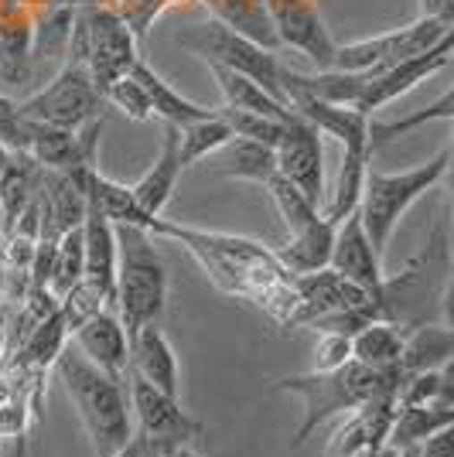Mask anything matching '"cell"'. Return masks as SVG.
Wrapping results in <instances>:
<instances>
[{
    "instance_id": "cell-1",
    "label": "cell",
    "mask_w": 454,
    "mask_h": 457,
    "mask_svg": "<svg viewBox=\"0 0 454 457\" xmlns=\"http://www.w3.org/2000/svg\"><path fill=\"white\" fill-rule=\"evenodd\" d=\"M147 232L178 243L198 267L206 270V277L223 294L256 304L260 311H266L273 321L281 324V328L294 324V307H298L294 277L277 263L273 249H266L264 243L247 239V236L206 232V228L168 222L161 215H154Z\"/></svg>"
},
{
    "instance_id": "cell-2",
    "label": "cell",
    "mask_w": 454,
    "mask_h": 457,
    "mask_svg": "<svg viewBox=\"0 0 454 457\" xmlns=\"http://www.w3.org/2000/svg\"><path fill=\"white\" fill-rule=\"evenodd\" d=\"M55 372L93 437L96 457H110L114 451H120L133 434L130 400H127V386H123L127 376L103 372L79 348H69V345L58 352Z\"/></svg>"
},
{
    "instance_id": "cell-3",
    "label": "cell",
    "mask_w": 454,
    "mask_h": 457,
    "mask_svg": "<svg viewBox=\"0 0 454 457\" xmlns=\"http://www.w3.org/2000/svg\"><path fill=\"white\" fill-rule=\"evenodd\" d=\"M397 386L399 376L366 369L356 359L335 365V369H311L304 376H287V379L273 382L277 393H294L304 400V420L294 434V447L304 444L332 417L352 413L362 403L379 400V396H397Z\"/></svg>"
},
{
    "instance_id": "cell-4",
    "label": "cell",
    "mask_w": 454,
    "mask_h": 457,
    "mask_svg": "<svg viewBox=\"0 0 454 457\" xmlns=\"http://www.w3.org/2000/svg\"><path fill=\"white\" fill-rule=\"evenodd\" d=\"M168 301V267L154 249V236L140 226H116L114 307L127 338L144 324H157Z\"/></svg>"
},
{
    "instance_id": "cell-5",
    "label": "cell",
    "mask_w": 454,
    "mask_h": 457,
    "mask_svg": "<svg viewBox=\"0 0 454 457\" xmlns=\"http://www.w3.org/2000/svg\"><path fill=\"white\" fill-rule=\"evenodd\" d=\"M448 168H451V151H441L434 161L416 164V168L399 174H383L373 164L366 168L356 215H359L362 228H366V236H369V243H373L379 256L386 253V243H390L397 222L407 215V209L424 191L441 185L448 178Z\"/></svg>"
},
{
    "instance_id": "cell-6",
    "label": "cell",
    "mask_w": 454,
    "mask_h": 457,
    "mask_svg": "<svg viewBox=\"0 0 454 457\" xmlns=\"http://www.w3.org/2000/svg\"><path fill=\"white\" fill-rule=\"evenodd\" d=\"M65 58L82 65L93 76L96 89L103 93L116 79L130 76L140 52H137L133 28L116 14V7L82 4V7H76V18H72Z\"/></svg>"
},
{
    "instance_id": "cell-7",
    "label": "cell",
    "mask_w": 454,
    "mask_h": 457,
    "mask_svg": "<svg viewBox=\"0 0 454 457\" xmlns=\"http://www.w3.org/2000/svg\"><path fill=\"white\" fill-rule=\"evenodd\" d=\"M451 28L454 21L420 14L416 21H410L407 28H397V31H386V35H376V38L349 41V45H335L332 69L373 76V72H383V69L397 65L403 58H414L420 52H427V48H434L437 41L451 38Z\"/></svg>"
},
{
    "instance_id": "cell-8",
    "label": "cell",
    "mask_w": 454,
    "mask_h": 457,
    "mask_svg": "<svg viewBox=\"0 0 454 457\" xmlns=\"http://www.w3.org/2000/svg\"><path fill=\"white\" fill-rule=\"evenodd\" d=\"M178 45L189 48L191 55L212 62V65H226V69H232V72L253 79V82L264 86L273 99L284 103V89H281V62L273 58V52L260 48L256 41L243 38V35L229 31V28L215 24V21H208V24H195V28H189V31H181V35H178Z\"/></svg>"
},
{
    "instance_id": "cell-9",
    "label": "cell",
    "mask_w": 454,
    "mask_h": 457,
    "mask_svg": "<svg viewBox=\"0 0 454 457\" xmlns=\"http://www.w3.org/2000/svg\"><path fill=\"white\" fill-rule=\"evenodd\" d=\"M18 110L24 120H35V123H45V127L79 130V127L99 120L103 93L96 89L93 76L82 65L65 58L55 79L35 96H28L24 103H18Z\"/></svg>"
},
{
    "instance_id": "cell-10",
    "label": "cell",
    "mask_w": 454,
    "mask_h": 457,
    "mask_svg": "<svg viewBox=\"0 0 454 457\" xmlns=\"http://www.w3.org/2000/svg\"><path fill=\"white\" fill-rule=\"evenodd\" d=\"M127 400H130V410L137 417V434L151 437L164 451H178L189 440L202 437V430H206L198 420L181 410L178 396L161 393L157 386L133 376L130 369H127Z\"/></svg>"
},
{
    "instance_id": "cell-11",
    "label": "cell",
    "mask_w": 454,
    "mask_h": 457,
    "mask_svg": "<svg viewBox=\"0 0 454 457\" xmlns=\"http://www.w3.org/2000/svg\"><path fill=\"white\" fill-rule=\"evenodd\" d=\"M273 157H277V171L284 174L294 188H301L318 209L324 202V147L322 134L290 113L284 120V130L273 144Z\"/></svg>"
},
{
    "instance_id": "cell-12",
    "label": "cell",
    "mask_w": 454,
    "mask_h": 457,
    "mask_svg": "<svg viewBox=\"0 0 454 457\" xmlns=\"http://www.w3.org/2000/svg\"><path fill=\"white\" fill-rule=\"evenodd\" d=\"M451 48H454V38H444V41H437L434 48L420 52V55L403 58V62L390 65V69H383V72L366 76L362 93L352 110H359L362 116H373L376 110H383L386 103H393V99H399V96H407L414 86H420L424 79H431L434 72H441V69L451 65Z\"/></svg>"
},
{
    "instance_id": "cell-13",
    "label": "cell",
    "mask_w": 454,
    "mask_h": 457,
    "mask_svg": "<svg viewBox=\"0 0 454 457\" xmlns=\"http://www.w3.org/2000/svg\"><path fill=\"white\" fill-rule=\"evenodd\" d=\"M281 48H294L315 62V69H332L335 38L328 35L315 0H266Z\"/></svg>"
},
{
    "instance_id": "cell-14",
    "label": "cell",
    "mask_w": 454,
    "mask_h": 457,
    "mask_svg": "<svg viewBox=\"0 0 454 457\" xmlns=\"http://www.w3.org/2000/svg\"><path fill=\"white\" fill-rule=\"evenodd\" d=\"M328 267L335 270V273H341L345 280L366 287L369 294H376V297L386 301V294H383V284H386L383 256L373 249V243H369V236H366V228H362L356 212L345 215L339 222V228H335V243H332V260H328ZM390 318H393V314H390Z\"/></svg>"
},
{
    "instance_id": "cell-15",
    "label": "cell",
    "mask_w": 454,
    "mask_h": 457,
    "mask_svg": "<svg viewBox=\"0 0 454 457\" xmlns=\"http://www.w3.org/2000/svg\"><path fill=\"white\" fill-rule=\"evenodd\" d=\"M393 413H397L393 396H379V400L362 403L359 410H352L349 420L332 434L324 457H359L383 447L386 437H390Z\"/></svg>"
},
{
    "instance_id": "cell-16",
    "label": "cell",
    "mask_w": 454,
    "mask_h": 457,
    "mask_svg": "<svg viewBox=\"0 0 454 457\" xmlns=\"http://www.w3.org/2000/svg\"><path fill=\"white\" fill-rule=\"evenodd\" d=\"M127 369L144 382L157 386L161 393L178 396V355L171 348L168 335L157 324H144L127 338Z\"/></svg>"
},
{
    "instance_id": "cell-17",
    "label": "cell",
    "mask_w": 454,
    "mask_h": 457,
    "mask_svg": "<svg viewBox=\"0 0 454 457\" xmlns=\"http://www.w3.org/2000/svg\"><path fill=\"white\" fill-rule=\"evenodd\" d=\"M82 280L114 301L116 287V226L89 202L82 219Z\"/></svg>"
},
{
    "instance_id": "cell-18",
    "label": "cell",
    "mask_w": 454,
    "mask_h": 457,
    "mask_svg": "<svg viewBox=\"0 0 454 457\" xmlns=\"http://www.w3.org/2000/svg\"><path fill=\"white\" fill-rule=\"evenodd\" d=\"M79 352L89 359L93 365H99L110 376H127V331L116 318V307H106L93 314L86 324H79L72 331Z\"/></svg>"
},
{
    "instance_id": "cell-19",
    "label": "cell",
    "mask_w": 454,
    "mask_h": 457,
    "mask_svg": "<svg viewBox=\"0 0 454 457\" xmlns=\"http://www.w3.org/2000/svg\"><path fill=\"white\" fill-rule=\"evenodd\" d=\"M31 45H35V18L18 0L0 4V76L7 82H24L31 76Z\"/></svg>"
},
{
    "instance_id": "cell-20",
    "label": "cell",
    "mask_w": 454,
    "mask_h": 457,
    "mask_svg": "<svg viewBox=\"0 0 454 457\" xmlns=\"http://www.w3.org/2000/svg\"><path fill=\"white\" fill-rule=\"evenodd\" d=\"M335 228L339 226H335L332 219L318 215L315 222H307V226L298 228V232H287L284 243L273 249L277 263H281L290 277H298V273H315V270L328 267V260H332V243H335Z\"/></svg>"
},
{
    "instance_id": "cell-21",
    "label": "cell",
    "mask_w": 454,
    "mask_h": 457,
    "mask_svg": "<svg viewBox=\"0 0 454 457\" xmlns=\"http://www.w3.org/2000/svg\"><path fill=\"white\" fill-rule=\"evenodd\" d=\"M181 178V164H178V127L164 123V140H161V154L147 171L137 178V185H130L137 205L147 215H161L164 205L171 202V195L178 188Z\"/></svg>"
},
{
    "instance_id": "cell-22",
    "label": "cell",
    "mask_w": 454,
    "mask_h": 457,
    "mask_svg": "<svg viewBox=\"0 0 454 457\" xmlns=\"http://www.w3.org/2000/svg\"><path fill=\"white\" fill-rule=\"evenodd\" d=\"M454 355V331L448 324H416L403 328V348H399V379L414 372H431L451 365Z\"/></svg>"
},
{
    "instance_id": "cell-23",
    "label": "cell",
    "mask_w": 454,
    "mask_h": 457,
    "mask_svg": "<svg viewBox=\"0 0 454 457\" xmlns=\"http://www.w3.org/2000/svg\"><path fill=\"white\" fill-rule=\"evenodd\" d=\"M41 188V164L24 151H11L4 168H0V222L4 232L21 219Z\"/></svg>"
},
{
    "instance_id": "cell-24",
    "label": "cell",
    "mask_w": 454,
    "mask_h": 457,
    "mask_svg": "<svg viewBox=\"0 0 454 457\" xmlns=\"http://www.w3.org/2000/svg\"><path fill=\"white\" fill-rule=\"evenodd\" d=\"M198 4L212 14L215 24H223L229 31L256 41L266 52L281 48L273 21H270V11H266V0H198Z\"/></svg>"
},
{
    "instance_id": "cell-25",
    "label": "cell",
    "mask_w": 454,
    "mask_h": 457,
    "mask_svg": "<svg viewBox=\"0 0 454 457\" xmlns=\"http://www.w3.org/2000/svg\"><path fill=\"white\" fill-rule=\"evenodd\" d=\"M130 76L140 82V89H144L147 103H151V113L157 116V120L171 123V127H189V123H195V120L208 116L206 106H198V103L185 99V96L178 93L171 82H164V79L157 76L144 58H137V62H133Z\"/></svg>"
},
{
    "instance_id": "cell-26",
    "label": "cell",
    "mask_w": 454,
    "mask_h": 457,
    "mask_svg": "<svg viewBox=\"0 0 454 457\" xmlns=\"http://www.w3.org/2000/svg\"><path fill=\"white\" fill-rule=\"evenodd\" d=\"M215 157V168L212 171L223 174V178H240V181H253V185H266V178L277 174V157L273 147L247 140V137H232L226 140Z\"/></svg>"
},
{
    "instance_id": "cell-27",
    "label": "cell",
    "mask_w": 454,
    "mask_h": 457,
    "mask_svg": "<svg viewBox=\"0 0 454 457\" xmlns=\"http://www.w3.org/2000/svg\"><path fill=\"white\" fill-rule=\"evenodd\" d=\"M444 427H454V406H444V403H403L393 413L386 444L393 451L416 447L420 440H427L431 434L444 430Z\"/></svg>"
},
{
    "instance_id": "cell-28",
    "label": "cell",
    "mask_w": 454,
    "mask_h": 457,
    "mask_svg": "<svg viewBox=\"0 0 454 457\" xmlns=\"http://www.w3.org/2000/svg\"><path fill=\"white\" fill-rule=\"evenodd\" d=\"M399 348H403V328L397 321H369L349 338V352L356 362L393 376H399Z\"/></svg>"
},
{
    "instance_id": "cell-29",
    "label": "cell",
    "mask_w": 454,
    "mask_h": 457,
    "mask_svg": "<svg viewBox=\"0 0 454 457\" xmlns=\"http://www.w3.org/2000/svg\"><path fill=\"white\" fill-rule=\"evenodd\" d=\"M208 72L215 76L219 82V89H223V106H232V110H249V113H264V116H273V120H287L290 110H287L281 99H273V96L266 93L264 86H256L253 79L240 76V72H232L226 65H212L206 62Z\"/></svg>"
},
{
    "instance_id": "cell-30",
    "label": "cell",
    "mask_w": 454,
    "mask_h": 457,
    "mask_svg": "<svg viewBox=\"0 0 454 457\" xmlns=\"http://www.w3.org/2000/svg\"><path fill=\"white\" fill-rule=\"evenodd\" d=\"M226 140H232V130L215 110H208V116L195 120L189 127H178V164H181V171L212 157Z\"/></svg>"
},
{
    "instance_id": "cell-31",
    "label": "cell",
    "mask_w": 454,
    "mask_h": 457,
    "mask_svg": "<svg viewBox=\"0 0 454 457\" xmlns=\"http://www.w3.org/2000/svg\"><path fill=\"white\" fill-rule=\"evenodd\" d=\"M369 157L373 154L366 151H341V168H339V181L332 188V198L322 209L324 219H332L339 226L345 215H352L356 205H359V191H362V174L369 168Z\"/></svg>"
},
{
    "instance_id": "cell-32",
    "label": "cell",
    "mask_w": 454,
    "mask_h": 457,
    "mask_svg": "<svg viewBox=\"0 0 454 457\" xmlns=\"http://www.w3.org/2000/svg\"><path fill=\"white\" fill-rule=\"evenodd\" d=\"M264 188H266V195H270L277 215L284 219L287 232H298V228H304L307 222H315V219L322 215V209H318L301 188H294L281 171L273 174V178H266Z\"/></svg>"
},
{
    "instance_id": "cell-33",
    "label": "cell",
    "mask_w": 454,
    "mask_h": 457,
    "mask_svg": "<svg viewBox=\"0 0 454 457\" xmlns=\"http://www.w3.org/2000/svg\"><path fill=\"white\" fill-rule=\"evenodd\" d=\"M451 116H454V93L444 89L434 106H427V110H420V113H410V116H403V120H393V123H373V120H369V147L376 151L379 144H390V140H397V137H403L407 130H416L420 123H431V120L451 123Z\"/></svg>"
},
{
    "instance_id": "cell-34",
    "label": "cell",
    "mask_w": 454,
    "mask_h": 457,
    "mask_svg": "<svg viewBox=\"0 0 454 457\" xmlns=\"http://www.w3.org/2000/svg\"><path fill=\"white\" fill-rule=\"evenodd\" d=\"M215 113L229 123L232 137H247V140H256V144H266V147H273L281 130H284V120H273V116H264V113H249V110L219 106Z\"/></svg>"
},
{
    "instance_id": "cell-35",
    "label": "cell",
    "mask_w": 454,
    "mask_h": 457,
    "mask_svg": "<svg viewBox=\"0 0 454 457\" xmlns=\"http://www.w3.org/2000/svg\"><path fill=\"white\" fill-rule=\"evenodd\" d=\"M103 103H114L116 110H123L130 120H151L154 116L147 96H144L140 82L133 76H123V79H116L114 86H106V89H103Z\"/></svg>"
},
{
    "instance_id": "cell-36",
    "label": "cell",
    "mask_w": 454,
    "mask_h": 457,
    "mask_svg": "<svg viewBox=\"0 0 454 457\" xmlns=\"http://www.w3.org/2000/svg\"><path fill=\"white\" fill-rule=\"evenodd\" d=\"M0 144L7 151H24L28 147V120L21 116L18 103L0 93Z\"/></svg>"
},
{
    "instance_id": "cell-37",
    "label": "cell",
    "mask_w": 454,
    "mask_h": 457,
    "mask_svg": "<svg viewBox=\"0 0 454 457\" xmlns=\"http://www.w3.org/2000/svg\"><path fill=\"white\" fill-rule=\"evenodd\" d=\"M349 335H335V331H322L318 338V365L315 369H335V365L349 362Z\"/></svg>"
},
{
    "instance_id": "cell-38",
    "label": "cell",
    "mask_w": 454,
    "mask_h": 457,
    "mask_svg": "<svg viewBox=\"0 0 454 457\" xmlns=\"http://www.w3.org/2000/svg\"><path fill=\"white\" fill-rule=\"evenodd\" d=\"M416 457H454V427H444L416 444Z\"/></svg>"
},
{
    "instance_id": "cell-39",
    "label": "cell",
    "mask_w": 454,
    "mask_h": 457,
    "mask_svg": "<svg viewBox=\"0 0 454 457\" xmlns=\"http://www.w3.org/2000/svg\"><path fill=\"white\" fill-rule=\"evenodd\" d=\"M164 454H171V451H164L161 444H154L151 437H144V434L133 430L130 440H127L120 451H114L110 457H164Z\"/></svg>"
},
{
    "instance_id": "cell-40",
    "label": "cell",
    "mask_w": 454,
    "mask_h": 457,
    "mask_svg": "<svg viewBox=\"0 0 454 457\" xmlns=\"http://www.w3.org/2000/svg\"><path fill=\"white\" fill-rule=\"evenodd\" d=\"M420 14L454 21V0H420Z\"/></svg>"
},
{
    "instance_id": "cell-41",
    "label": "cell",
    "mask_w": 454,
    "mask_h": 457,
    "mask_svg": "<svg viewBox=\"0 0 454 457\" xmlns=\"http://www.w3.org/2000/svg\"><path fill=\"white\" fill-rule=\"evenodd\" d=\"M362 457H397V451H393L390 444H383V447H376V451H369V454H362Z\"/></svg>"
},
{
    "instance_id": "cell-42",
    "label": "cell",
    "mask_w": 454,
    "mask_h": 457,
    "mask_svg": "<svg viewBox=\"0 0 454 457\" xmlns=\"http://www.w3.org/2000/svg\"><path fill=\"white\" fill-rule=\"evenodd\" d=\"M164 457H195V454H189L185 447H178V451H171V454H164Z\"/></svg>"
},
{
    "instance_id": "cell-43",
    "label": "cell",
    "mask_w": 454,
    "mask_h": 457,
    "mask_svg": "<svg viewBox=\"0 0 454 457\" xmlns=\"http://www.w3.org/2000/svg\"><path fill=\"white\" fill-rule=\"evenodd\" d=\"M7 154H11V151H7L4 144H0V168H4V161H7Z\"/></svg>"
},
{
    "instance_id": "cell-44",
    "label": "cell",
    "mask_w": 454,
    "mask_h": 457,
    "mask_svg": "<svg viewBox=\"0 0 454 457\" xmlns=\"http://www.w3.org/2000/svg\"><path fill=\"white\" fill-rule=\"evenodd\" d=\"M4 352H7V338H0V359H4Z\"/></svg>"
},
{
    "instance_id": "cell-45",
    "label": "cell",
    "mask_w": 454,
    "mask_h": 457,
    "mask_svg": "<svg viewBox=\"0 0 454 457\" xmlns=\"http://www.w3.org/2000/svg\"><path fill=\"white\" fill-rule=\"evenodd\" d=\"M0 457H4V444H0Z\"/></svg>"
},
{
    "instance_id": "cell-46",
    "label": "cell",
    "mask_w": 454,
    "mask_h": 457,
    "mask_svg": "<svg viewBox=\"0 0 454 457\" xmlns=\"http://www.w3.org/2000/svg\"><path fill=\"white\" fill-rule=\"evenodd\" d=\"M359 457H362V454H359Z\"/></svg>"
}]
</instances>
